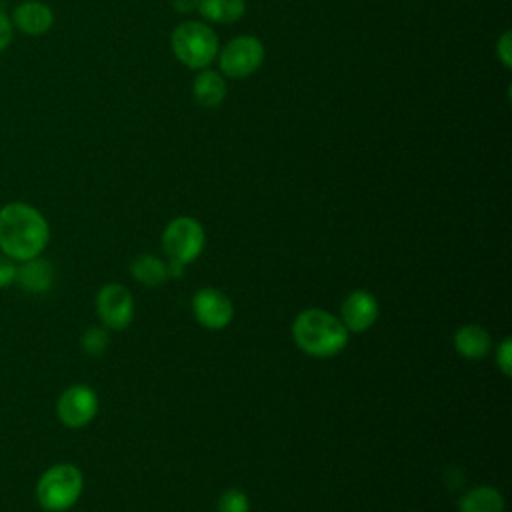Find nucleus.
<instances>
[{"mask_svg": "<svg viewBox=\"0 0 512 512\" xmlns=\"http://www.w3.org/2000/svg\"><path fill=\"white\" fill-rule=\"evenodd\" d=\"M170 48L186 68L202 70L218 56L220 44L216 32L206 22L186 20L172 30Z\"/></svg>", "mask_w": 512, "mask_h": 512, "instance_id": "3", "label": "nucleus"}, {"mask_svg": "<svg viewBox=\"0 0 512 512\" xmlns=\"http://www.w3.org/2000/svg\"><path fill=\"white\" fill-rule=\"evenodd\" d=\"M50 240V226L42 212L26 202H8L0 208V250L16 262L42 254Z\"/></svg>", "mask_w": 512, "mask_h": 512, "instance_id": "1", "label": "nucleus"}, {"mask_svg": "<svg viewBox=\"0 0 512 512\" xmlns=\"http://www.w3.org/2000/svg\"><path fill=\"white\" fill-rule=\"evenodd\" d=\"M228 86L220 72L202 68L192 82V96L204 108H218L226 98Z\"/></svg>", "mask_w": 512, "mask_h": 512, "instance_id": "14", "label": "nucleus"}, {"mask_svg": "<svg viewBox=\"0 0 512 512\" xmlns=\"http://www.w3.org/2000/svg\"><path fill=\"white\" fill-rule=\"evenodd\" d=\"M380 316V304L368 290H352L340 306V320L350 334H362L374 326Z\"/></svg>", "mask_w": 512, "mask_h": 512, "instance_id": "10", "label": "nucleus"}, {"mask_svg": "<svg viewBox=\"0 0 512 512\" xmlns=\"http://www.w3.org/2000/svg\"><path fill=\"white\" fill-rule=\"evenodd\" d=\"M198 12L206 22L232 24L246 12L244 0H198Z\"/></svg>", "mask_w": 512, "mask_h": 512, "instance_id": "16", "label": "nucleus"}, {"mask_svg": "<svg viewBox=\"0 0 512 512\" xmlns=\"http://www.w3.org/2000/svg\"><path fill=\"white\" fill-rule=\"evenodd\" d=\"M84 488V478L78 466L60 462L42 472L36 482V502L48 512L70 510Z\"/></svg>", "mask_w": 512, "mask_h": 512, "instance_id": "4", "label": "nucleus"}, {"mask_svg": "<svg viewBox=\"0 0 512 512\" xmlns=\"http://www.w3.org/2000/svg\"><path fill=\"white\" fill-rule=\"evenodd\" d=\"M160 242L170 262H180L186 266L202 254L206 244V232L196 218L176 216L166 224Z\"/></svg>", "mask_w": 512, "mask_h": 512, "instance_id": "5", "label": "nucleus"}, {"mask_svg": "<svg viewBox=\"0 0 512 512\" xmlns=\"http://www.w3.org/2000/svg\"><path fill=\"white\" fill-rule=\"evenodd\" d=\"M12 38H14V26L10 22V16H6L0 10V54L10 46Z\"/></svg>", "mask_w": 512, "mask_h": 512, "instance_id": "23", "label": "nucleus"}, {"mask_svg": "<svg viewBox=\"0 0 512 512\" xmlns=\"http://www.w3.org/2000/svg\"><path fill=\"white\" fill-rule=\"evenodd\" d=\"M98 412V396L86 384L68 386L56 402L58 420L66 428H84L88 426Z\"/></svg>", "mask_w": 512, "mask_h": 512, "instance_id": "8", "label": "nucleus"}, {"mask_svg": "<svg viewBox=\"0 0 512 512\" xmlns=\"http://www.w3.org/2000/svg\"><path fill=\"white\" fill-rule=\"evenodd\" d=\"M350 332L338 316L322 308H306L292 322V340L308 356L332 358L348 344Z\"/></svg>", "mask_w": 512, "mask_h": 512, "instance_id": "2", "label": "nucleus"}, {"mask_svg": "<svg viewBox=\"0 0 512 512\" xmlns=\"http://www.w3.org/2000/svg\"><path fill=\"white\" fill-rule=\"evenodd\" d=\"M96 314L106 330H124L134 318V298L122 284H104L96 294Z\"/></svg>", "mask_w": 512, "mask_h": 512, "instance_id": "7", "label": "nucleus"}, {"mask_svg": "<svg viewBox=\"0 0 512 512\" xmlns=\"http://www.w3.org/2000/svg\"><path fill=\"white\" fill-rule=\"evenodd\" d=\"M496 54H498L500 62L506 68L512 66V36H510V30H504L502 36L496 40Z\"/></svg>", "mask_w": 512, "mask_h": 512, "instance_id": "21", "label": "nucleus"}, {"mask_svg": "<svg viewBox=\"0 0 512 512\" xmlns=\"http://www.w3.org/2000/svg\"><path fill=\"white\" fill-rule=\"evenodd\" d=\"M16 280V264L6 254H0V288L14 284Z\"/></svg>", "mask_w": 512, "mask_h": 512, "instance_id": "22", "label": "nucleus"}, {"mask_svg": "<svg viewBox=\"0 0 512 512\" xmlns=\"http://www.w3.org/2000/svg\"><path fill=\"white\" fill-rule=\"evenodd\" d=\"M108 330L104 326H90L84 330L82 338H80V346L88 356H102L108 350Z\"/></svg>", "mask_w": 512, "mask_h": 512, "instance_id": "18", "label": "nucleus"}, {"mask_svg": "<svg viewBox=\"0 0 512 512\" xmlns=\"http://www.w3.org/2000/svg\"><path fill=\"white\" fill-rule=\"evenodd\" d=\"M264 44L250 34L228 40L218 50V66L228 78H246L254 74L264 62Z\"/></svg>", "mask_w": 512, "mask_h": 512, "instance_id": "6", "label": "nucleus"}, {"mask_svg": "<svg viewBox=\"0 0 512 512\" xmlns=\"http://www.w3.org/2000/svg\"><path fill=\"white\" fill-rule=\"evenodd\" d=\"M496 366L504 376L512 374V338H504L496 348Z\"/></svg>", "mask_w": 512, "mask_h": 512, "instance_id": "20", "label": "nucleus"}, {"mask_svg": "<svg viewBox=\"0 0 512 512\" xmlns=\"http://www.w3.org/2000/svg\"><path fill=\"white\" fill-rule=\"evenodd\" d=\"M10 22L26 36H44L54 24V12L40 0H24L12 10Z\"/></svg>", "mask_w": 512, "mask_h": 512, "instance_id": "11", "label": "nucleus"}, {"mask_svg": "<svg viewBox=\"0 0 512 512\" xmlns=\"http://www.w3.org/2000/svg\"><path fill=\"white\" fill-rule=\"evenodd\" d=\"M172 4H174V8H176L178 12H184V14H188V12H192L194 8H198V0H174Z\"/></svg>", "mask_w": 512, "mask_h": 512, "instance_id": "24", "label": "nucleus"}, {"mask_svg": "<svg viewBox=\"0 0 512 512\" xmlns=\"http://www.w3.org/2000/svg\"><path fill=\"white\" fill-rule=\"evenodd\" d=\"M454 348L466 360H482L492 350V336L480 324H464L454 332Z\"/></svg>", "mask_w": 512, "mask_h": 512, "instance_id": "12", "label": "nucleus"}, {"mask_svg": "<svg viewBox=\"0 0 512 512\" xmlns=\"http://www.w3.org/2000/svg\"><path fill=\"white\" fill-rule=\"evenodd\" d=\"M130 274L144 286H160L170 278L168 262L160 260L154 254L136 256L130 264Z\"/></svg>", "mask_w": 512, "mask_h": 512, "instance_id": "17", "label": "nucleus"}, {"mask_svg": "<svg viewBox=\"0 0 512 512\" xmlns=\"http://www.w3.org/2000/svg\"><path fill=\"white\" fill-rule=\"evenodd\" d=\"M20 288L32 294H42L50 290L54 282V268L46 258H30L24 260L20 266H16V280Z\"/></svg>", "mask_w": 512, "mask_h": 512, "instance_id": "13", "label": "nucleus"}, {"mask_svg": "<svg viewBox=\"0 0 512 512\" xmlns=\"http://www.w3.org/2000/svg\"><path fill=\"white\" fill-rule=\"evenodd\" d=\"M504 496L494 486H474L458 500V512H504Z\"/></svg>", "mask_w": 512, "mask_h": 512, "instance_id": "15", "label": "nucleus"}, {"mask_svg": "<svg viewBox=\"0 0 512 512\" xmlns=\"http://www.w3.org/2000/svg\"><path fill=\"white\" fill-rule=\"evenodd\" d=\"M192 314L200 326L208 330H222L234 318V304L226 292L206 286L192 296Z\"/></svg>", "mask_w": 512, "mask_h": 512, "instance_id": "9", "label": "nucleus"}, {"mask_svg": "<svg viewBox=\"0 0 512 512\" xmlns=\"http://www.w3.org/2000/svg\"><path fill=\"white\" fill-rule=\"evenodd\" d=\"M216 512H250V500L240 488H228L220 494Z\"/></svg>", "mask_w": 512, "mask_h": 512, "instance_id": "19", "label": "nucleus"}]
</instances>
